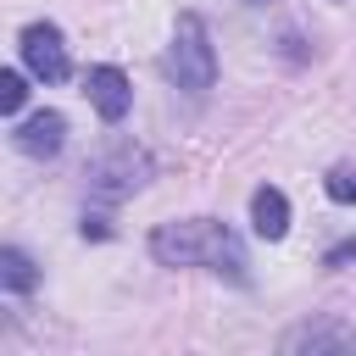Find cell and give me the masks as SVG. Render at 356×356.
<instances>
[{"label":"cell","instance_id":"obj_8","mask_svg":"<svg viewBox=\"0 0 356 356\" xmlns=\"http://www.w3.org/2000/svg\"><path fill=\"white\" fill-rule=\"evenodd\" d=\"M250 228H256L261 239H284V234H289V200H284V189L261 184V189L250 195Z\"/></svg>","mask_w":356,"mask_h":356},{"label":"cell","instance_id":"obj_9","mask_svg":"<svg viewBox=\"0 0 356 356\" xmlns=\"http://www.w3.org/2000/svg\"><path fill=\"white\" fill-rule=\"evenodd\" d=\"M0 284H6L11 295H28V289L39 284V267H33L17 245H6V250H0Z\"/></svg>","mask_w":356,"mask_h":356},{"label":"cell","instance_id":"obj_2","mask_svg":"<svg viewBox=\"0 0 356 356\" xmlns=\"http://www.w3.org/2000/svg\"><path fill=\"white\" fill-rule=\"evenodd\" d=\"M161 72H167L184 95H206V89L217 83V50H211V33H206V22H200L195 11H184V17L172 22V44H167V56H161Z\"/></svg>","mask_w":356,"mask_h":356},{"label":"cell","instance_id":"obj_4","mask_svg":"<svg viewBox=\"0 0 356 356\" xmlns=\"http://www.w3.org/2000/svg\"><path fill=\"white\" fill-rule=\"evenodd\" d=\"M17 50H22V67H28L39 83H61V78L72 72V61H67V44H61V28H56V22H28V28H22V39H17Z\"/></svg>","mask_w":356,"mask_h":356},{"label":"cell","instance_id":"obj_3","mask_svg":"<svg viewBox=\"0 0 356 356\" xmlns=\"http://www.w3.org/2000/svg\"><path fill=\"white\" fill-rule=\"evenodd\" d=\"M150 172H156L150 150L134 145V139H117V145H106V150L89 161V172H83V178H89V200H95V206H117V200H128L134 189H145Z\"/></svg>","mask_w":356,"mask_h":356},{"label":"cell","instance_id":"obj_12","mask_svg":"<svg viewBox=\"0 0 356 356\" xmlns=\"http://www.w3.org/2000/svg\"><path fill=\"white\" fill-rule=\"evenodd\" d=\"M78 234H83V239H106V234H111V222H106V211H83V222H78Z\"/></svg>","mask_w":356,"mask_h":356},{"label":"cell","instance_id":"obj_10","mask_svg":"<svg viewBox=\"0 0 356 356\" xmlns=\"http://www.w3.org/2000/svg\"><path fill=\"white\" fill-rule=\"evenodd\" d=\"M323 189H328V200H339V206H356V167H334V172L323 178Z\"/></svg>","mask_w":356,"mask_h":356},{"label":"cell","instance_id":"obj_13","mask_svg":"<svg viewBox=\"0 0 356 356\" xmlns=\"http://www.w3.org/2000/svg\"><path fill=\"white\" fill-rule=\"evenodd\" d=\"M350 261H356V239H339V245L323 256V267H350Z\"/></svg>","mask_w":356,"mask_h":356},{"label":"cell","instance_id":"obj_6","mask_svg":"<svg viewBox=\"0 0 356 356\" xmlns=\"http://www.w3.org/2000/svg\"><path fill=\"white\" fill-rule=\"evenodd\" d=\"M83 95H89V106L106 122H122L128 106H134V89H128V72L122 67H89L83 72Z\"/></svg>","mask_w":356,"mask_h":356},{"label":"cell","instance_id":"obj_11","mask_svg":"<svg viewBox=\"0 0 356 356\" xmlns=\"http://www.w3.org/2000/svg\"><path fill=\"white\" fill-rule=\"evenodd\" d=\"M28 100V78L22 72H0V111H22Z\"/></svg>","mask_w":356,"mask_h":356},{"label":"cell","instance_id":"obj_5","mask_svg":"<svg viewBox=\"0 0 356 356\" xmlns=\"http://www.w3.org/2000/svg\"><path fill=\"white\" fill-rule=\"evenodd\" d=\"M278 350L284 356H317V350H356V328L350 323H334V317H312V323H295V328H284V339H278Z\"/></svg>","mask_w":356,"mask_h":356},{"label":"cell","instance_id":"obj_1","mask_svg":"<svg viewBox=\"0 0 356 356\" xmlns=\"http://www.w3.org/2000/svg\"><path fill=\"white\" fill-rule=\"evenodd\" d=\"M150 256L161 267H206L222 273L234 284H245V245L228 222L217 217H184V222H161L150 234Z\"/></svg>","mask_w":356,"mask_h":356},{"label":"cell","instance_id":"obj_7","mask_svg":"<svg viewBox=\"0 0 356 356\" xmlns=\"http://www.w3.org/2000/svg\"><path fill=\"white\" fill-rule=\"evenodd\" d=\"M17 150L22 156H33V161H50L61 145H67V117L61 111H33V117H22L17 122Z\"/></svg>","mask_w":356,"mask_h":356}]
</instances>
